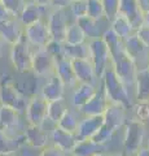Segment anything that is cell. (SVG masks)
<instances>
[{
	"mask_svg": "<svg viewBox=\"0 0 149 156\" xmlns=\"http://www.w3.org/2000/svg\"><path fill=\"white\" fill-rule=\"evenodd\" d=\"M101 82H103V86H104L105 92H107V96L110 103L122 104L127 109L131 108L132 103L130 100V94H128L127 87L119 80V77L114 72L112 65H109L107 68V70H105L104 76L101 78Z\"/></svg>",
	"mask_w": 149,
	"mask_h": 156,
	"instance_id": "cell-1",
	"label": "cell"
},
{
	"mask_svg": "<svg viewBox=\"0 0 149 156\" xmlns=\"http://www.w3.org/2000/svg\"><path fill=\"white\" fill-rule=\"evenodd\" d=\"M112 66L114 72L117 73V76L119 77V80L127 87V90L130 87L135 89L137 68L132 58L126 53L124 48H122L118 52H115L114 55H112Z\"/></svg>",
	"mask_w": 149,
	"mask_h": 156,
	"instance_id": "cell-2",
	"label": "cell"
},
{
	"mask_svg": "<svg viewBox=\"0 0 149 156\" xmlns=\"http://www.w3.org/2000/svg\"><path fill=\"white\" fill-rule=\"evenodd\" d=\"M90 47V60L93 64L96 77L101 80L105 70L109 65H112V53L107 43L103 38H96L88 41Z\"/></svg>",
	"mask_w": 149,
	"mask_h": 156,
	"instance_id": "cell-3",
	"label": "cell"
},
{
	"mask_svg": "<svg viewBox=\"0 0 149 156\" xmlns=\"http://www.w3.org/2000/svg\"><path fill=\"white\" fill-rule=\"evenodd\" d=\"M145 135L144 122L139 120H131L126 122V131L123 139V151L126 156H135L143 148V140Z\"/></svg>",
	"mask_w": 149,
	"mask_h": 156,
	"instance_id": "cell-4",
	"label": "cell"
},
{
	"mask_svg": "<svg viewBox=\"0 0 149 156\" xmlns=\"http://www.w3.org/2000/svg\"><path fill=\"white\" fill-rule=\"evenodd\" d=\"M32 46L26 41L25 35L20 42L14 43L11 47V61L14 69L20 73L32 70Z\"/></svg>",
	"mask_w": 149,
	"mask_h": 156,
	"instance_id": "cell-5",
	"label": "cell"
},
{
	"mask_svg": "<svg viewBox=\"0 0 149 156\" xmlns=\"http://www.w3.org/2000/svg\"><path fill=\"white\" fill-rule=\"evenodd\" d=\"M69 9H52L47 17V25L49 29L51 37L53 41L65 42L68 26L71 21H69ZM74 21V20H73Z\"/></svg>",
	"mask_w": 149,
	"mask_h": 156,
	"instance_id": "cell-6",
	"label": "cell"
},
{
	"mask_svg": "<svg viewBox=\"0 0 149 156\" xmlns=\"http://www.w3.org/2000/svg\"><path fill=\"white\" fill-rule=\"evenodd\" d=\"M123 48L126 53L134 60L135 65L139 69L148 68L149 62V47L136 37V34H132L123 41Z\"/></svg>",
	"mask_w": 149,
	"mask_h": 156,
	"instance_id": "cell-7",
	"label": "cell"
},
{
	"mask_svg": "<svg viewBox=\"0 0 149 156\" xmlns=\"http://www.w3.org/2000/svg\"><path fill=\"white\" fill-rule=\"evenodd\" d=\"M25 38L32 47H46L52 41L46 20H39L25 27Z\"/></svg>",
	"mask_w": 149,
	"mask_h": 156,
	"instance_id": "cell-8",
	"label": "cell"
},
{
	"mask_svg": "<svg viewBox=\"0 0 149 156\" xmlns=\"http://www.w3.org/2000/svg\"><path fill=\"white\" fill-rule=\"evenodd\" d=\"M56 58L51 55L46 47H39L34 50L32 55V72L36 76L55 74Z\"/></svg>",
	"mask_w": 149,
	"mask_h": 156,
	"instance_id": "cell-9",
	"label": "cell"
},
{
	"mask_svg": "<svg viewBox=\"0 0 149 156\" xmlns=\"http://www.w3.org/2000/svg\"><path fill=\"white\" fill-rule=\"evenodd\" d=\"M48 101L43 96H34L26 105V120L29 125L42 126L47 120Z\"/></svg>",
	"mask_w": 149,
	"mask_h": 156,
	"instance_id": "cell-10",
	"label": "cell"
},
{
	"mask_svg": "<svg viewBox=\"0 0 149 156\" xmlns=\"http://www.w3.org/2000/svg\"><path fill=\"white\" fill-rule=\"evenodd\" d=\"M25 35V26L20 22L18 18H8L0 21V37L5 43L13 46L20 42Z\"/></svg>",
	"mask_w": 149,
	"mask_h": 156,
	"instance_id": "cell-11",
	"label": "cell"
},
{
	"mask_svg": "<svg viewBox=\"0 0 149 156\" xmlns=\"http://www.w3.org/2000/svg\"><path fill=\"white\" fill-rule=\"evenodd\" d=\"M0 104L5 107H11V108L17 109L18 112L22 111L26 107V103L23 100L22 95L9 82H2L0 83Z\"/></svg>",
	"mask_w": 149,
	"mask_h": 156,
	"instance_id": "cell-12",
	"label": "cell"
},
{
	"mask_svg": "<svg viewBox=\"0 0 149 156\" xmlns=\"http://www.w3.org/2000/svg\"><path fill=\"white\" fill-rule=\"evenodd\" d=\"M109 99L107 96V92L103 86V82L100 85V89H97L96 94L93 98L91 99L87 104H84L83 107H80L79 111L80 113H83L84 116H99V115H104L107 111L108 105H109Z\"/></svg>",
	"mask_w": 149,
	"mask_h": 156,
	"instance_id": "cell-13",
	"label": "cell"
},
{
	"mask_svg": "<svg viewBox=\"0 0 149 156\" xmlns=\"http://www.w3.org/2000/svg\"><path fill=\"white\" fill-rule=\"evenodd\" d=\"M126 107L118 103H109L104 113V125L115 133V130L126 124Z\"/></svg>",
	"mask_w": 149,
	"mask_h": 156,
	"instance_id": "cell-14",
	"label": "cell"
},
{
	"mask_svg": "<svg viewBox=\"0 0 149 156\" xmlns=\"http://www.w3.org/2000/svg\"><path fill=\"white\" fill-rule=\"evenodd\" d=\"M71 64H73L76 80L79 83L96 85L99 78L96 77L93 64L91 62L90 58H73Z\"/></svg>",
	"mask_w": 149,
	"mask_h": 156,
	"instance_id": "cell-15",
	"label": "cell"
},
{
	"mask_svg": "<svg viewBox=\"0 0 149 156\" xmlns=\"http://www.w3.org/2000/svg\"><path fill=\"white\" fill-rule=\"evenodd\" d=\"M104 124V115L99 116H84V119L79 122L78 130H76V138L82 139H92L96 133L101 129Z\"/></svg>",
	"mask_w": 149,
	"mask_h": 156,
	"instance_id": "cell-16",
	"label": "cell"
},
{
	"mask_svg": "<svg viewBox=\"0 0 149 156\" xmlns=\"http://www.w3.org/2000/svg\"><path fill=\"white\" fill-rule=\"evenodd\" d=\"M55 74L59 76V78L62 81V83L65 85V87H73L78 83L76 80L75 72L71 60L68 57H61L56 60V66H55Z\"/></svg>",
	"mask_w": 149,
	"mask_h": 156,
	"instance_id": "cell-17",
	"label": "cell"
},
{
	"mask_svg": "<svg viewBox=\"0 0 149 156\" xmlns=\"http://www.w3.org/2000/svg\"><path fill=\"white\" fill-rule=\"evenodd\" d=\"M52 11L51 8H43L40 5H38L34 2H29L26 4L25 9L22 11L21 16L18 17L20 22L23 26H29L31 23H34L39 20H44V17H48V14Z\"/></svg>",
	"mask_w": 149,
	"mask_h": 156,
	"instance_id": "cell-18",
	"label": "cell"
},
{
	"mask_svg": "<svg viewBox=\"0 0 149 156\" xmlns=\"http://www.w3.org/2000/svg\"><path fill=\"white\" fill-rule=\"evenodd\" d=\"M51 138L55 146H57L59 148H61L62 151H65L68 154H71V151L74 150L76 142H78V138H76L74 133H69V131L61 129L57 125L52 130Z\"/></svg>",
	"mask_w": 149,
	"mask_h": 156,
	"instance_id": "cell-19",
	"label": "cell"
},
{
	"mask_svg": "<svg viewBox=\"0 0 149 156\" xmlns=\"http://www.w3.org/2000/svg\"><path fill=\"white\" fill-rule=\"evenodd\" d=\"M108 20L107 17H104L101 20H93L88 16H84V17H80L78 20H75L78 22V25L82 27V30L84 31L86 37H87V41H91V39H96V38H101L103 34L108 30L107 27H101L100 25Z\"/></svg>",
	"mask_w": 149,
	"mask_h": 156,
	"instance_id": "cell-20",
	"label": "cell"
},
{
	"mask_svg": "<svg viewBox=\"0 0 149 156\" xmlns=\"http://www.w3.org/2000/svg\"><path fill=\"white\" fill-rule=\"evenodd\" d=\"M130 20L135 30L144 22V14L140 11L136 0H121L119 3V13Z\"/></svg>",
	"mask_w": 149,
	"mask_h": 156,
	"instance_id": "cell-21",
	"label": "cell"
},
{
	"mask_svg": "<svg viewBox=\"0 0 149 156\" xmlns=\"http://www.w3.org/2000/svg\"><path fill=\"white\" fill-rule=\"evenodd\" d=\"M64 91H65V85L59 78V76L52 74V78L49 82L43 86L42 89V96L47 101H53L59 100L64 98Z\"/></svg>",
	"mask_w": 149,
	"mask_h": 156,
	"instance_id": "cell-22",
	"label": "cell"
},
{
	"mask_svg": "<svg viewBox=\"0 0 149 156\" xmlns=\"http://www.w3.org/2000/svg\"><path fill=\"white\" fill-rule=\"evenodd\" d=\"M23 136H25L26 143L34 148H44L48 142V136L46 131L42 130V126L36 125H27Z\"/></svg>",
	"mask_w": 149,
	"mask_h": 156,
	"instance_id": "cell-23",
	"label": "cell"
},
{
	"mask_svg": "<svg viewBox=\"0 0 149 156\" xmlns=\"http://www.w3.org/2000/svg\"><path fill=\"white\" fill-rule=\"evenodd\" d=\"M135 99L137 101H149V70L139 69L135 82Z\"/></svg>",
	"mask_w": 149,
	"mask_h": 156,
	"instance_id": "cell-24",
	"label": "cell"
},
{
	"mask_svg": "<svg viewBox=\"0 0 149 156\" xmlns=\"http://www.w3.org/2000/svg\"><path fill=\"white\" fill-rule=\"evenodd\" d=\"M97 91L96 85H91V83H79L76 86V89L73 94V104L76 108H80L84 104H87L88 101L92 99L93 95Z\"/></svg>",
	"mask_w": 149,
	"mask_h": 156,
	"instance_id": "cell-25",
	"label": "cell"
},
{
	"mask_svg": "<svg viewBox=\"0 0 149 156\" xmlns=\"http://www.w3.org/2000/svg\"><path fill=\"white\" fill-rule=\"evenodd\" d=\"M104 152V144L96 143L93 139H82L78 140L71 155L75 156H95Z\"/></svg>",
	"mask_w": 149,
	"mask_h": 156,
	"instance_id": "cell-26",
	"label": "cell"
},
{
	"mask_svg": "<svg viewBox=\"0 0 149 156\" xmlns=\"http://www.w3.org/2000/svg\"><path fill=\"white\" fill-rule=\"evenodd\" d=\"M20 121V112L11 107L0 105V130L8 131L13 129Z\"/></svg>",
	"mask_w": 149,
	"mask_h": 156,
	"instance_id": "cell-27",
	"label": "cell"
},
{
	"mask_svg": "<svg viewBox=\"0 0 149 156\" xmlns=\"http://www.w3.org/2000/svg\"><path fill=\"white\" fill-rule=\"evenodd\" d=\"M110 27L118 34L122 41H124V39L128 38L130 35H132V34H135V27L132 26L130 20L122 16V14L115 16L112 21H110Z\"/></svg>",
	"mask_w": 149,
	"mask_h": 156,
	"instance_id": "cell-28",
	"label": "cell"
},
{
	"mask_svg": "<svg viewBox=\"0 0 149 156\" xmlns=\"http://www.w3.org/2000/svg\"><path fill=\"white\" fill-rule=\"evenodd\" d=\"M68 104H66L65 99H59V100H53V101H48V113H47V119L52 121L55 125L59 124V121L62 119L66 112H68Z\"/></svg>",
	"mask_w": 149,
	"mask_h": 156,
	"instance_id": "cell-29",
	"label": "cell"
},
{
	"mask_svg": "<svg viewBox=\"0 0 149 156\" xmlns=\"http://www.w3.org/2000/svg\"><path fill=\"white\" fill-rule=\"evenodd\" d=\"M87 41V37H86L84 31L82 30V27L78 25V22L71 21L68 26V31H66V37H65V43L68 44H82V43H86Z\"/></svg>",
	"mask_w": 149,
	"mask_h": 156,
	"instance_id": "cell-30",
	"label": "cell"
},
{
	"mask_svg": "<svg viewBox=\"0 0 149 156\" xmlns=\"http://www.w3.org/2000/svg\"><path fill=\"white\" fill-rule=\"evenodd\" d=\"M64 52L65 57L70 58H90V47L88 42L82 44H68L64 42Z\"/></svg>",
	"mask_w": 149,
	"mask_h": 156,
	"instance_id": "cell-31",
	"label": "cell"
},
{
	"mask_svg": "<svg viewBox=\"0 0 149 156\" xmlns=\"http://www.w3.org/2000/svg\"><path fill=\"white\" fill-rule=\"evenodd\" d=\"M21 146V142L16 138L9 136L7 131L0 130V156L11 155Z\"/></svg>",
	"mask_w": 149,
	"mask_h": 156,
	"instance_id": "cell-32",
	"label": "cell"
},
{
	"mask_svg": "<svg viewBox=\"0 0 149 156\" xmlns=\"http://www.w3.org/2000/svg\"><path fill=\"white\" fill-rule=\"evenodd\" d=\"M101 38H103V41L107 43V46L109 47L112 55H114L115 52H118L119 50L123 48V41L119 38V35L113 30L112 27H109L108 30L103 34Z\"/></svg>",
	"mask_w": 149,
	"mask_h": 156,
	"instance_id": "cell-33",
	"label": "cell"
},
{
	"mask_svg": "<svg viewBox=\"0 0 149 156\" xmlns=\"http://www.w3.org/2000/svg\"><path fill=\"white\" fill-rule=\"evenodd\" d=\"M4 8L7 9V12L11 14V17L18 18L21 16L22 11L25 9L27 2L26 0H2Z\"/></svg>",
	"mask_w": 149,
	"mask_h": 156,
	"instance_id": "cell-34",
	"label": "cell"
},
{
	"mask_svg": "<svg viewBox=\"0 0 149 156\" xmlns=\"http://www.w3.org/2000/svg\"><path fill=\"white\" fill-rule=\"evenodd\" d=\"M57 126H60L61 129L69 131V133H74V134H75L76 130H78L79 122H78V120L75 119V116L71 113V112L68 111L64 116H62V119L59 121Z\"/></svg>",
	"mask_w": 149,
	"mask_h": 156,
	"instance_id": "cell-35",
	"label": "cell"
},
{
	"mask_svg": "<svg viewBox=\"0 0 149 156\" xmlns=\"http://www.w3.org/2000/svg\"><path fill=\"white\" fill-rule=\"evenodd\" d=\"M87 11H88L87 0H74V2H71V5L69 8V12L74 20L87 16Z\"/></svg>",
	"mask_w": 149,
	"mask_h": 156,
	"instance_id": "cell-36",
	"label": "cell"
},
{
	"mask_svg": "<svg viewBox=\"0 0 149 156\" xmlns=\"http://www.w3.org/2000/svg\"><path fill=\"white\" fill-rule=\"evenodd\" d=\"M87 3H88V11H87L88 17L93 20H101L105 17L101 0H87Z\"/></svg>",
	"mask_w": 149,
	"mask_h": 156,
	"instance_id": "cell-37",
	"label": "cell"
},
{
	"mask_svg": "<svg viewBox=\"0 0 149 156\" xmlns=\"http://www.w3.org/2000/svg\"><path fill=\"white\" fill-rule=\"evenodd\" d=\"M101 3L104 7L105 17H107L109 21H112L115 16H118L121 0H101Z\"/></svg>",
	"mask_w": 149,
	"mask_h": 156,
	"instance_id": "cell-38",
	"label": "cell"
},
{
	"mask_svg": "<svg viewBox=\"0 0 149 156\" xmlns=\"http://www.w3.org/2000/svg\"><path fill=\"white\" fill-rule=\"evenodd\" d=\"M136 120L141 122H147L149 120V101H137V104L134 105Z\"/></svg>",
	"mask_w": 149,
	"mask_h": 156,
	"instance_id": "cell-39",
	"label": "cell"
},
{
	"mask_svg": "<svg viewBox=\"0 0 149 156\" xmlns=\"http://www.w3.org/2000/svg\"><path fill=\"white\" fill-rule=\"evenodd\" d=\"M48 52L53 56L56 60L61 57H65V52H64V42H59V41H52L46 46Z\"/></svg>",
	"mask_w": 149,
	"mask_h": 156,
	"instance_id": "cell-40",
	"label": "cell"
},
{
	"mask_svg": "<svg viewBox=\"0 0 149 156\" xmlns=\"http://www.w3.org/2000/svg\"><path fill=\"white\" fill-rule=\"evenodd\" d=\"M135 34H136V37L144 43V44L149 47V25L148 23L143 22L141 25L135 30Z\"/></svg>",
	"mask_w": 149,
	"mask_h": 156,
	"instance_id": "cell-41",
	"label": "cell"
},
{
	"mask_svg": "<svg viewBox=\"0 0 149 156\" xmlns=\"http://www.w3.org/2000/svg\"><path fill=\"white\" fill-rule=\"evenodd\" d=\"M68 152H65V151H62L61 148H59L57 146H46L44 148H43L40 156H66Z\"/></svg>",
	"mask_w": 149,
	"mask_h": 156,
	"instance_id": "cell-42",
	"label": "cell"
},
{
	"mask_svg": "<svg viewBox=\"0 0 149 156\" xmlns=\"http://www.w3.org/2000/svg\"><path fill=\"white\" fill-rule=\"evenodd\" d=\"M71 0H51V9H69Z\"/></svg>",
	"mask_w": 149,
	"mask_h": 156,
	"instance_id": "cell-43",
	"label": "cell"
},
{
	"mask_svg": "<svg viewBox=\"0 0 149 156\" xmlns=\"http://www.w3.org/2000/svg\"><path fill=\"white\" fill-rule=\"evenodd\" d=\"M136 2H137V5L140 8V11L143 12V14L149 12V0H136Z\"/></svg>",
	"mask_w": 149,
	"mask_h": 156,
	"instance_id": "cell-44",
	"label": "cell"
},
{
	"mask_svg": "<svg viewBox=\"0 0 149 156\" xmlns=\"http://www.w3.org/2000/svg\"><path fill=\"white\" fill-rule=\"evenodd\" d=\"M8 18H12V17H11V14L7 12V9L4 8L3 2L0 0V21H4V20H8Z\"/></svg>",
	"mask_w": 149,
	"mask_h": 156,
	"instance_id": "cell-45",
	"label": "cell"
},
{
	"mask_svg": "<svg viewBox=\"0 0 149 156\" xmlns=\"http://www.w3.org/2000/svg\"><path fill=\"white\" fill-rule=\"evenodd\" d=\"M32 2L43 8H51V0H32Z\"/></svg>",
	"mask_w": 149,
	"mask_h": 156,
	"instance_id": "cell-46",
	"label": "cell"
},
{
	"mask_svg": "<svg viewBox=\"0 0 149 156\" xmlns=\"http://www.w3.org/2000/svg\"><path fill=\"white\" fill-rule=\"evenodd\" d=\"M135 156H149V147L140 148V151H139Z\"/></svg>",
	"mask_w": 149,
	"mask_h": 156,
	"instance_id": "cell-47",
	"label": "cell"
},
{
	"mask_svg": "<svg viewBox=\"0 0 149 156\" xmlns=\"http://www.w3.org/2000/svg\"><path fill=\"white\" fill-rule=\"evenodd\" d=\"M144 22L149 25V12H147L145 14H144Z\"/></svg>",
	"mask_w": 149,
	"mask_h": 156,
	"instance_id": "cell-48",
	"label": "cell"
},
{
	"mask_svg": "<svg viewBox=\"0 0 149 156\" xmlns=\"http://www.w3.org/2000/svg\"><path fill=\"white\" fill-rule=\"evenodd\" d=\"M3 39H2V37H0V53H2V44H3Z\"/></svg>",
	"mask_w": 149,
	"mask_h": 156,
	"instance_id": "cell-49",
	"label": "cell"
},
{
	"mask_svg": "<svg viewBox=\"0 0 149 156\" xmlns=\"http://www.w3.org/2000/svg\"><path fill=\"white\" fill-rule=\"evenodd\" d=\"M95 156H109V155H107V154H104V152H101V154H97V155H95Z\"/></svg>",
	"mask_w": 149,
	"mask_h": 156,
	"instance_id": "cell-50",
	"label": "cell"
},
{
	"mask_svg": "<svg viewBox=\"0 0 149 156\" xmlns=\"http://www.w3.org/2000/svg\"><path fill=\"white\" fill-rule=\"evenodd\" d=\"M113 156H126L124 154H122V155H113Z\"/></svg>",
	"mask_w": 149,
	"mask_h": 156,
	"instance_id": "cell-51",
	"label": "cell"
},
{
	"mask_svg": "<svg viewBox=\"0 0 149 156\" xmlns=\"http://www.w3.org/2000/svg\"><path fill=\"white\" fill-rule=\"evenodd\" d=\"M26 2H27V3H29V2H32V0H26Z\"/></svg>",
	"mask_w": 149,
	"mask_h": 156,
	"instance_id": "cell-52",
	"label": "cell"
},
{
	"mask_svg": "<svg viewBox=\"0 0 149 156\" xmlns=\"http://www.w3.org/2000/svg\"><path fill=\"white\" fill-rule=\"evenodd\" d=\"M148 70H149V62H148Z\"/></svg>",
	"mask_w": 149,
	"mask_h": 156,
	"instance_id": "cell-53",
	"label": "cell"
},
{
	"mask_svg": "<svg viewBox=\"0 0 149 156\" xmlns=\"http://www.w3.org/2000/svg\"><path fill=\"white\" fill-rule=\"evenodd\" d=\"M4 156H8V155H4Z\"/></svg>",
	"mask_w": 149,
	"mask_h": 156,
	"instance_id": "cell-54",
	"label": "cell"
},
{
	"mask_svg": "<svg viewBox=\"0 0 149 156\" xmlns=\"http://www.w3.org/2000/svg\"><path fill=\"white\" fill-rule=\"evenodd\" d=\"M71 156H75V155H71Z\"/></svg>",
	"mask_w": 149,
	"mask_h": 156,
	"instance_id": "cell-55",
	"label": "cell"
},
{
	"mask_svg": "<svg viewBox=\"0 0 149 156\" xmlns=\"http://www.w3.org/2000/svg\"><path fill=\"white\" fill-rule=\"evenodd\" d=\"M71 2H74V0H71Z\"/></svg>",
	"mask_w": 149,
	"mask_h": 156,
	"instance_id": "cell-56",
	"label": "cell"
},
{
	"mask_svg": "<svg viewBox=\"0 0 149 156\" xmlns=\"http://www.w3.org/2000/svg\"><path fill=\"white\" fill-rule=\"evenodd\" d=\"M148 147H149V144H148Z\"/></svg>",
	"mask_w": 149,
	"mask_h": 156,
	"instance_id": "cell-57",
	"label": "cell"
}]
</instances>
